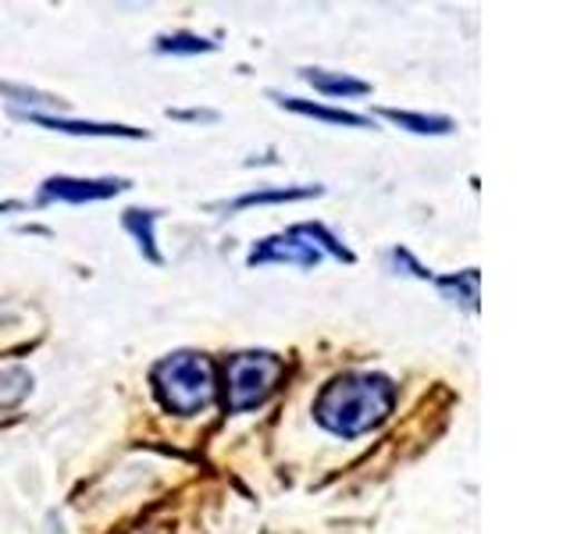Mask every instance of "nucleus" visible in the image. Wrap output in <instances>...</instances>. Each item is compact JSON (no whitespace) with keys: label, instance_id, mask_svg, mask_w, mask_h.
I'll list each match as a JSON object with an SVG mask.
<instances>
[{"label":"nucleus","instance_id":"5","mask_svg":"<svg viewBox=\"0 0 570 534\" xmlns=\"http://www.w3.org/2000/svg\"><path fill=\"white\" fill-rule=\"evenodd\" d=\"M129 182L121 178H97V182H86V178H50L43 186V200H61V204H94L107 200V196H118Z\"/></svg>","mask_w":570,"mask_h":534},{"label":"nucleus","instance_id":"1","mask_svg":"<svg viewBox=\"0 0 570 534\" xmlns=\"http://www.w3.org/2000/svg\"><path fill=\"white\" fill-rule=\"evenodd\" d=\"M392 399H396V388L382 374H343L317 396L314 417L332 435L356 438L392 414Z\"/></svg>","mask_w":570,"mask_h":534},{"label":"nucleus","instance_id":"12","mask_svg":"<svg viewBox=\"0 0 570 534\" xmlns=\"http://www.w3.org/2000/svg\"><path fill=\"white\" fill-rule=\"evenodd\" d=\"M317 186L307 189H264V192H246L239 196L232 207H257V204H285V200H307V196H317Z\"/></svg>","mask_w":570,"mask_h":534},{"label":"nucleus","instance_id":"11","mask_svg":"<svg viewBox=\"0 0 570 534\" xmlns=\"http://www.w3.org/2000/svg\"><path fill=\"white\" fill-rule=\"evenodd\" d=\"M439 285H442L445 296L460 299L468 310H478V271H474V267H471V271L456 275V278H439Z\"/></svg>","mask_w":570,"mask_h":534},{"label":"nucleus","instance_id":"9","mask_svg":"<svg viewBox=\"0 0 570 534\" xmlns=\"http://www.w3.org/2000/svg\"><path fill=\"white\" fill-rule=\"evenodd\" d=\"M389 121L403 125L410 132H421V136H445L453 132V121L450 118H432V115H406V111H382Z\"/></svg>","mask_w":570,"mask_h":534},{"label":"nucleus","instance_id":"13","mask_svg":"<svg viewBox=\"0 0 570 534\" xmlns=\"http://www.w3.org/2000/svg\"><path fill=\"white\" fill-rule=\"evenodd\" d=\"M29 385H32V378L26 370H0V406H11V403H18L29 392Z\"/></svg>","mask_w":570,"mask_h":534},{"label":"nucleus","instance_id":"15","mask_svg":"<svg viewBox=\"0 0 570 534\" xmlns=\"http://www.w3.org/2000/svg\"><path fill=\"white\" fill-rule=\"evenodd\" d=\"M8 207H14V204H4V207H0V210H8Z\"/></svg>","mask_w":570,"mask_h":534},{"label":"nucleus","instance_id":"4","mask_svg":"<svg viewBox=\"0 0 570 534\" xmlns=\"http://www.w3.org/2000/svg\"><path fill=\"white\" fill-rule=\"evenodd\" d=\"M321 254H332L335 260L353 264L350 249L343 243H335L321 225H299V228L282 231V236L264 239L254 254H249V264H282L285 260V264L314 267L321 260Z\"/></svg>","mask_w":570,"mask_h":534},{"label":"nucleus","instance_id":"6","mask_svg":"<svg viewBox=\"0 0 570 534\" xmlns=\"http://www.w3.org/2000/svg\"><path fill=\"white\" fill-rule=\"evenodd\" d=\"M303 79H307L314 89H321V93H328V97H361L367 93V82L361 79H350V76H332V71H321V68H303L299 71Z\"/></svg>","mask_w":570,"mask_h":534},{"label":"nucleus","instance_id":"3","mask_svg":"<svg viewBox=\"0 0 570 534\" xmlns=\"http://www.w3.org/2000/svg\"><path fill=\"white\" fill-rule=\"evenodd\" d=\"M282 360L272 353H239L225 367V406L232 414L254 409L272 399V392L282 378Z\"/></svg>","mask_w":570,"mask_h":534},{"label":"nucleus","instance_id":"7","mask_svg":"<svg viewBox=\"0 0 570 534\" xmlns=\"http://www.w3.org/2000/svg\"><path fill=\"white\" fill-rule=\"evenodd\" d=\"M282 107H289L296 115H307L317 121H328V125H353V129H364L371 125L364 115H350V111H335V107H321V103H307V100H296V97H275Z\"/></svg>","mask_w":570,"mask_h":534},{"label":"nucleus","instance_id":"2","mask_svg":"<svg viewBox=\"0 0 570 534\" xmlns=\"http://www.w3.org/2000/svg\"><path fill=\"white\" fill-rule=\"evenodd\" d=\"M154 392L165 403V409H171L178 417H189L214 403L218 382H214V367L207 356L175 353L154 367Z\"/></svg>","mask_w":570,"mask_h":534},{"label":"nucleus","instance_id":"14","mask_svg":"<svg viewBox=\"0 0 570 534\" xmlns=\"http://www.w3.org/2000/svg\"><path fill=\"white\" fill-rule=\"evenodd\" d=\"M157 50H165V53H204V50H214V43L200 40V36H189V32H175V36H160Z\"/></svg>","mask_w":570,"mask_h":534},{"label":"nucleus","instance_id":"8","mask_svg":"<svg viewBox=\"0 0 570 534\" xmlns=\"http://www.w3.org/2000/svg\"><path fill=\"white\" fill-rule=\"evenodd\" d=\"M36 125H47V129H61L71 136H139L136 129H121V125H94V121H65V118H43V115H32Z\"/></svg>","mask_w":570,"mask_h":534},{"label":"nucleus","instance_id":"10","mask_svg":"<svg viewBox=\"0 0 570 534\" xmlns=\"http://www.w3.org/2000/svg\"><path fill=\"white\" fill-rule=\"evenodd\" d=\"M154 221H157V214H150V210H129V214H125V228H129L132 236L139 239V249L154 264H160V254H157V246H154Z\"/></svg>","mask_w":570,"mask_h":534}]
</instances>
